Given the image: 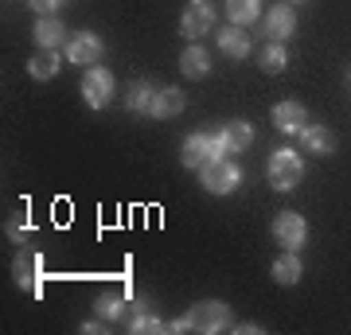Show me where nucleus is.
<instances>
[{"label": "nucleus", "instance_id": "f257e3e1", "mask_svg": "<svg viewBox=\"0 0 351 335\" xmlns=\"http://www.w3.org/2000/svg\"><path fill=\"white\" fill-rule=\"evenodd\" d=\"M226 327H234V323H230V308H226L223 300H199L188 316L168 320V332H172V335H184V332L219 335V332H226Z\"/></svg>", "mask_w": 351, "mask_h": 335}, {"label": "nucleus", "instance_id": "f03ea898", "mask_svg": "<svg viewBox=\"0 0 351 335\" xmlns=\"http://www.w3.org/2000/svg\"><path fill=\"white\" fill-rule=\"evenodd\" d=\"M219 156H226L223 133H191L180 145V164L184 168H203V164L219 160Z\"/></svg>", "mask_w": 351, "mask_h": 335}, {"label": "nucleus", "instance_id": "7ed1b4c3", "mask_svg": "<svg viewBox=\"0 0 351 335\" xmlns=\"http://www.w3.org/2000/svg\"><path fill=\"white\" fill-rule=\"evenodd\" d=\"M199 184L211 191V195H234L242 187V168L234 160H226V156H219V160L203 164L199 168Z\"/></svg>", "mask_w": 351, "mask_h": 335}, {"label": "nucleus", "instance_id": "20e7f679", "mask_svg": "<svg viewBox=\"0 0 351 335\" xmlns=\"http://www.w3.org/2000/svg\"><path fill=\"white\" fill-rule=\"evenodd\" d=\"M265 175H269L274 191H293V187L304 179V160H301L293 149H277L274 156H269V168H265Z\"/></svg>", "mask_w": 351, "mask_h": 335}, {"label": "nucleus", "instance_id": "39448f33", "mask_svg": "<svg viewBox=\"0 0 351 335\" xmlns=\"http://www.w3.org/2000/svg\"><path fill=\"white\" fill-rule=\"evenodd\" d=\"M207 32H215V4L211 0H188V8L180 12V36L199 43Z\"/></svg>", "mask_w": 351, "mask_h": 335}, {"label": "nucleus", "instance_id": "423d86ee", "mask_svg": "<svg viewBox=\"0 0 351 335\" xmlns=\"http://www.w3.org/2000/svg\"><path fill=\"white\" fill-rule=\"evenodd\" d=\"M113 90H117V82H113V75L106 66H86V75H82V101L90 110H106L113 101Z\"/></svg>", "mask_w": 351, "mask_h": 335}, {"label": "nucleus", "instance_id": "0eeeda50", "mask_svg": "<svg viewBox=\"0 0 351 335\" xmlns=\"http://www.w3.org/2000/svg\"><path fill=\"white\" fill-rule=\"evenodd\" d=\"M274 238L281 249H301L308 242V223L297 211H281L274 219Z\"/></svg>", "mask_w": 351, "mask_h": 335}, {"label": "nucleus", "instance_id": "6e6552de", "mask_svg": "<svg viewBox=\"0 0 351 335\" xmlns=\"http://www.w3.org/2000/svg\"><path fill=\"white\" fill-rule=\"evenodd\" d=\"M101 36H94V32H78V36L66 39V59H71V66H98L101 59Z\"/></svg>", "mask_w": 351, "mask_h": 335}, {"label": "nucleus", "instance_id": "1a4fd4ad", "mask_svg": "<svg viewBox=\"0 0 351 335\" xmlns=\"http://www.w3.org/2000/svg\"><path fill=\"white\" fill-rule=\"evenodd\" d=\"M39 269H43V261H39V249L24 246L20 253H16V261H12V277H16V285L24 288V293H43Z\"/></svg>", "mask_w": 351, "mask_h": 335}, {"label": "nucleus", "instance_id": "9d476101", "mask_svg": "<svg viewBox=\"0 0 351 335\" xmlns=\"http://www.w3.org/2000/svg\"><path fill=\"white\" fill-rule=\"evenodd\" d=\"M293 32H297V12H293L289 0H281L265 12V36H269V43H285Z\"/></svg>", "mask_w": 351, "mask_h": 335}, {"label": "nucleus", "instance_id": "9b49d317", "mask_svg": "<svg viewBox=\"0 0 351 335\" xmlns=\"http://www.w3.org/2000/svg\"><path fill=\"white\" fill-rule=\"evenodd\" d=\"M304 125H308V110H304L301 101H277L274 106V129L289 133V137H297Z\"/></svg>", "mask_w": 351, "mask_h": 335}, {"label": "nucleus", "instance_id": "f8f14e48", "mask_svg": "<svg viewBox=\"0 0 351 335\" xmlns=\"http://www.w3.org/2000/svg\"><path fill=\"white\" fill-rule=\"evenodd\" d=\"M184 106H188V98H184V90H180V86H160V90H156V98H152L149 117L168 121V117H180V113H184Z\"/></svg>", "mask_w": 351, "mask_h": 335}, {"label": "nucleus", "instance_id": "ddd939ff", "mask_svg": "<svg viewBox=\"0 0 351 335\" xmlns=\"http://www.w3.org/2000/svg\"><path fill=\"white\" fill-rule=\"evenodd\" d=\"M297 137H301L304 152H316V156H332V152H336V133H332L328 125H313V121H308Z\"/></svg>", "mask_w": 351, "mask_h": 335}, {"label": "nucleus", "instance_id": "4468645a", "mask_svg": "<svg viewBox=\"0 0 351 335\" xmlns=\"http://www.w3.org/2000/svg\"><path fill=\"white\" fill-rule=\"evenodd\" d=\"M32 36H36V43L43 51H55V47H66V24L63 20H59V16H39V24H36V32H32Z\"/></svg>", "mask_w": 351, "mask_h": 335}, {"label": "nucleus", "instance_id": "2eb2a0df", "mask_svg": "<svg viewBox=\"0 0 351 335\" xmlns=\"http://www.w3.org/2000/svg\"><path fill=\"white\" fill-rule=\"evenodd\" d=\"M219 133H223V145H226V152H246L254 145V125L250 121H226L223 129H219Z\"/></svg>", "mask_w": 351, "mask_h": 335}, {"label": "nucleus", "instance_id": "dca6fc26", "mask_svg": "<svg viewBox=\"0 0 351 335\" xmlns=\"http://www.w3.org/2000/svg\"><path fill=\"white\" fill-rule=\"evenodd\" d=\"M215 39H219V51L230 55V59H246L250 55V36L242 27H223V32H215Z\"/></svg>", "mask_w": 351, "mask_h": 335}, {"label": "nucleus", "instance_id": "f3484780", "mask_svg": "<svg viewBox=\"0 0 351 335\" xmlns=\"http://www.w3.org/2000/svg\"><path fill=\"white\" fill-rule=\"evenodd\" d=\"M301 277H304V265H301V258H297V249H285V253L274 261V281L277 285H297Z\"/></svg>", "mask_w": 351, "mask_h": 335}, {"label": "nucleus", "instance_id": "a211bd4d", "mask_svg": "<svg viewBox=\"0 0 351 335\" xmlns=\"http://www.w3.org/2000/svg\"><path fill=\"white\" fill-rule=\"evenodd\" d=\"M156 90H160V86H152L149 78H141V82H129L125 106H129L133 113H149V110H152V98H156Z\"/></svg>", "mask_w": 351, "mask_h": 335}, {"label": "nucleus", "instance_id": "6ab92c4d", "mask_svg": "<svg viewBox=\"0 0 351 335\" xmlns=\"http://www.w3.org/2000/svg\"><path fill=\"white\" fill-rule=\"evenodd\" d=\"M180 71H184L188 78H203L207 71H211V55H207L199 43H191V47L180 55Z\"/></svg>", "mask_w": 351, "mask_h": 335}, {"label": "nucleus", "instance_id": "aec40b11", "mask_svg": "<svg viewBox=\"0 0 351 335\" xmlns=\"http://www.w3.org/2000/svg\"><path fill=\"white\" fill-rule=\"evenodd\" d=\"M262 12V0H226V16L234 27H250Z\"/></svg>", "mask_w": 351, "mask_h": 335}, {"label": "nucleus", "instance_id": "412c9836", "mask_svg": "<svg viewBox=\"0 0 351 335\" xmlns=\"http://www.w3.org/2000/svg\"><path fill=\"white\" fill-rule=\"evenodd\" d=\"M59 66H63V59H59L55 51H43V55H36V59L27 62V75L39 78V82H47V78L59 75Z\"/></svg>", "mask_w": 351, "mask_h": 335}, {"label": "nucleus", "instance_id": "4be33fe9", "mask_svg": "<svg viewBox=\"0 0 351 335\" xmlns=\"http://www.w3.org/2000/svg\"><path fill=\"white\" fill-rule=\"evenodd\" d=\"M258 62H262L265 75H281V71L289 66V51L281 47V43H265V51L258 55Z\"/></svg>", "mask_w": 351, "mask_h": 335}, {"label": "nucleus", "instance_id": "5701e85b", "mask_svg": "<svg viewBox=\"0 0 351 335\" xmlns=\"http://www.w3.org/2000/svg\"><path fill=\"white\" fill-rule=\"evenodd\" d=\"M125 297H113V293H101L98 300H94V312H98L101 320H121L125 316Z\"/></svg>", "mask_w": 351, "mask_h": 335}, {"label": "nucleus", "instance_id": "b1692460", "mask_svg": "<svg viewBox=\"0 0 351 335\" xmlns=\"http://www.w3.org/2000/svg\"><path fill=\"white\" fill-rule=\"evenodd\" d=\"M129 332L133 335H164L168 332V323H164L160 316H152V312H141V316L129 320Z\"/></svg>", "mask_w": 351, "mask_h": 335}, {"label": "nucleus", "instance_id": "393cba45", "mask_svg": "<svg viewBox=\"0 0 351 335\" xmlns=\"http://www.w3.org/2000/svg\"><path fill=\"white\" fill-rule=\"evenodd\" d=\"M32 234H36V230H32V223H8V238H12L16 246H27V242H32Z\"/></svg>", "mask_w": 351, "mask_h": 335}, {"label": "nucleus", "instance_id": "a878e982", "mask_svg": "<svg viewBox=\"0 0 351 335\" xmlns=\"http://www.w3.org/2000/svg\"><path fill=\"white\" fill-rule=\"evenodd\" d=\"M27 4H32L39 16H55V12H59V8L66 4V0H27Z\"/></svg>", "mask_w": 351, "mask_h": 335}, {"label": "nucleus", "instance_id": "bb28decb", "mask_svg": "<svg viewBox=\"0 0 351 335\" xmlns=\"http://www.w3.org/2000/svg\"><path fill=\"white\" fill-rule=\"evenodd\" d=\"M82 332H86V335H98V332H106V323H101V320H86V323H82Z\"/></svg>", "mask_w": 351, "mask_h": 335}, {"label": "nucleus", "instance_id": "cd10ccee", "mask_svg": "<svg viewBox=\"0 0 351 335\" xmlns=\"http://www.w3.org/2000/svg\"><path fill=\"white\" fill-rule=\"evenodd\" d=\"M234 332H242V335H254V332H262V327H258V323H239Z\"/></svg>", "mask_w": 351, "mask_h": 335}, {"label": "nucleus", "instance_id": "c85d7f7f", "mask_svg": "<svg viewBox=\"0 0 351 335\" xmlns=\"http://www.w3.org/2000/svg\"><path fill=\"white\" fill-rule=\"evenodd\" d=\"M289 4H304V0H289Z\"/></svg>", "mask_w": 351, "mask_h": 335}]
</instances>
